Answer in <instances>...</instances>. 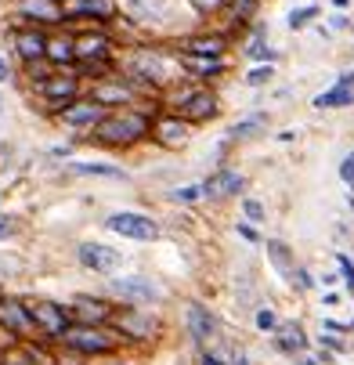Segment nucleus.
Wrapping results in <instances>:
<instances>
[{
  "label": "nucleus",
  "mask_w": 354,
  "mask_h": 365,
  "mask_svg": "<svg viewBox=\"0 0 354 365\" xmlns=\"http://www.w3.org/2000/svg\"><path fill=\"white\" fill-rule=\"evenodd\" d=\"M152 116L148 109H113L105 113L94 130H90V141L98 145H113V148H130V145H141L152 138Z\"/></svg>",
  "instance_id": "obj_1"
},
{
  "label": "nucleus",
  "mask_w": 354,
  "mask_h": 365,
  "mask_svg": "<svg viewBox=\"0 0 354 365\" xmlns=\"http://www.w3.org/2000/svg\"><path fill=\"white\" fill-rule=\"evenodd\" d=\"M109 329L123 340V347H148V344H160L167 336L163 315L152 307H120L116 319L109 322Z\"/></svg>",
  "instance_id": "obj_2"
},
{
  "label": "nucleus",
  "mask_w": 354,
  "mask_h": 365,
  "mask_svg": "<svg viewBox=\"0 0 354 365\" xmlns=\"http://www.w3.org/2000/svg\"><path fill=\"white\" fill-rule=\"evenodd\" d=\"M66 351H73V354H80L83 361H94V358H113L120 347H123V340L109 329V326H80V322H73L66 333H62V340H58Z\"/></svg>",
  "instance_id": "obj_3"
},
{
  "label": "nucleus",
  "mask_w": 354,
  "mask_h": 365,
  "mask_svg": "<svg viewBox=\"0 0 354 365\" xmlns=\"http://www.w3.org/2000/svg\"><path fill=\"white\" fill-rule=\"evenodd\" d=\"M170 106H174L170 113H177L184 123L199 127V123H214L221 116V94L214 87L195 83V87H188L181 94H170Z\"/></svg>",
  "instance_id": "obj_4"
},
{
  "label": "nucleus",
  "mask_w": 354,
  "mask_h": 365,
  "mask_svg": "<svg viewBox=\"0 0 354 365\" xmlns=\"http://www.w3.org/2000/svg\"><path fill=\"white\" fill-rule=\"evenodd\" d=\"M109 293L120 300V307H160V304H167V289L148 275H113Z\"/></svg>",
  "instance_id": "obj_5"
},
{
  "label": "nucleus",
  "mask_w": 354,
  "mask_h": 365,
  "mask_svg": "<svg viewBox=\"0 0 354 365\" xmlns=\"http://www.w3.org/2000/svg\"><path fill=\"white\" fill-rule=\"evenodd\" d=\"M76 43V66H116V36L101 26H87L80 33H73Z\"/></svg>",
  "instance_id": "obj_6"
},
{
  "label": "nucleus",
  "mask_w": 354,
  "mask_h": 365,
  "mask_svg": "<svg viewBox=\"0 0 354 365\" xmlns=\"http://www.w3.org/2000/svg\"><path fill=\"white\" fill-rule=\"evenodd\" d=\"M0 333L8 336V344L40 340L36 336V322H33V311H29V300L11 297V293H0Z\"/></svg>",
  "instance_id": "obj_7"
},
{
  "label": "nucleus",
  "mask_w": 354,
  "mask_h": 365,
  "mask_svg": "<svg viewBox=\"0 0 354 365\" xmlns=\"http://www.w3.org/2000/svg\"><path fill=\"white\" fill-rule=\"evenodd\" d=\"M29 311H33V322H36V336L47 340V344H58L62 333L73 326V315H69V304L62 300H29Z\"/></svg>",
  "instance_id": "obj_8"
},
{
  "label": "nucleus",
  "mask_w": 354,
  "mask_h": 365,
  "mask_svg": "<svg viewBox=\"0 0 354 365\" xmlns=\"http://www.w3.org/2000/svg\"><path fill=\"white\" fill-rule=\"evenodd\" d=\"M184 329H188V340L202 351L210 340L221 336V315L207 300H184Z\"/></svg>",
  "instance_id": "obj_9"
},
{
  "label": "nucleus",
  "mask_w": 354,
  "mask_h": 365,
  "mask_svg": "<svg viewBox=\"0 0 354 365\" xmlns=\"http://www.w3.org/2000/svg\"><path fill=\"white\" fill-rule=\"evenodd\" d=\"M105 228L116 232L120 239H130V242H156L163 235L160 221L141 214V210H116V214L105 217Z\"/></svg>",
  "instance_id": "obj_10"
},
{
  "label": "nucleus",
  "mask_w": 354,
  "mask_h": 365,
  "mask_svg": "<svg viewBox=\"0 0 354 365\" xmlns=\"http://www.w3.org/2000/svg\"><path fill=\"white\" fill-rule=\"evenodd\" d=\"M116 311H120V304L98 297V293H76L69 300V315L80 326H109L116 319Z\"/></svg>",
  "instance_id": "obj_11"
},
{
  "label": "nucleus",
  "mask_w": 354,
  "mask_h": 365,
  "mask_svg": "<svg viewBox=\"0 0 354 365\" xmlns=\"http://www.w3.org/2000/svg\"><path fill=\"white\" fill-rule=\"evenodd\" d=\"M80 91H83V80L76 76V69H58L51 80H43V83L36 87V94H40L55 113L66 109V106H73V101L80 98Z\"/></svg>",
  "instance_id": "obj_12"
},
{
  "label": "nucleus",
  "mask_w": 354,
  "mask_h": 365,
  "mask_svg": "<svg viewBox=\"0 0 354 365\" xmlns=\"http://www.w3.org/2000/svg\"><path fill=\"white\" fill-rule=\"evenodd\" d=\"M76 260H80V268H87L90 275H116L123 268V253L105 246V242H80L76 246Z\"/></svg>",
  "instance_id": "obj_13"
},
{
  "label": "nucleus",
  "mask_w": 354,
  "mask_h": 365,
  "mask_svg": "<svg viewBox=\"0 0 354 365\" xmlns=\"http://www.w3.org/2000/svg\"><path fill=\"white\" fill-rule=\"evenodd\" d=\"M231 40L224 33H192L177 40V55L184 58H224Z\"/></svg>",
  "instance_id": "obj_14"
},
{
  "label": "nucleus",
  "mask_w": 354,
  "mask_h": 365,
  "mask_svg": "<svg viewBox=\"0 0 354 365\" xmlns=\"http://www.w3.org/2000/svg\"><path fill=\"white\" fill-rule=\"evenodd\" d=\"M188 138H192V123H184L177 113H160L156 120H152V141H156L160 148L177 152V148L188 145Z\"/></svg>",
  "instance_id": "obj_15"
},
{
  "label": "nucleus",
  "mask_w": 354,
  "mask_h": 365,
  "mask_svg": "<svg viewBox=\"0 0 354 365\" xmlns=\"http://www.w3.org/2000/svg\"><path fill=\"white\" fill-rule=\"evenodd\" d=\"M242 188H246L242 170H235V167H217L214 174H207V181H202V199L224 202V199L242 195Z\"/></svg>",
  "instance_id": "obj_16"
},
{
  "label": "nucleus",
  "mask_w": 354,
  "mask_h": 365,
  "mask_svg": "<svg viewBox=\"0 0 354 365\" xmlns=\"http://www.w3.org/2000/svg\"><path fill=\"white\" fill-rule=\"evenodd\" d=\"M55 120H58L62 127H69V130H87V134H90L101 120H105V109L94 106L90 98H76L73 106H66V109L55 113Z\"/></svg>",
  "instance_id": "obj_17"
},
{
  "label": "nucleus",
  "mask_w": 354,
  "mask_h": 365,
  "mask_svg": "<svg viewBox=\"0 0 354 365\" xmlns=\"http://www.w3.org/2000/svg\"><path fill=\"white\" fill-rule=\"evenodd\" d=\"M271 344H275V351H278V354H286V358H300V354H308V347H311L308 329H303V322H300V319H286V322L275 329Z\"/></svg>",
  "instance_id": "obj_18"
},
{
  "label": "nucleus",
  "mask_w": 354,
  "mask_h": 365,
  "mask_svg": "<svg viewBox=\"0 0 354 365\" xmlns=\"http://www.w3.org/2000/svg\"><path fill=\"white\" fill-rule=\"evenodd\" d=\"M15 8L22 19H29V26L43 29V26H66L62 15V0H15Z\"/></svg>",
  "instance_id": "obj_19"
},
{
  "label": "nucleus",
  "mask_w": 354,
  "mask_h": 365,
  "mask_svg": "<svg viewBox=\"0 0 354 365\" xmlns=\"http://www.w3.org/2000/svg\"><path fill=\"white\" fill-rule=\"evenodd\" d=\"M11 40H15V55L22 58V66L47 58V33H43V29H36V26H19Z\"/></svg>",
  "instance_id": "obj_20"
},
{
  "label": "nucleus",
  "mask_w": 354,
  "mask_h": 365,
  "mask_svg": "<svg viewBox=\"0 0 354 365\" xmlns=\"http://www.w3.org/2000/svg\"><path fill=\"white\" fill-rule=\"evenodd\" d=\"M123 8H127V22H134L141 29L167 22V11H170L167 0H123Z\"/></svg>",
  "instance_id": "obj_21"
},
{
  "label": "nucleus",
  "mask_w": 354,
  "mask_h": 365,
  "mask_svg": "<svg viewBox=\"0 0 354 365\" xmlns=\"http://www.w3.org/2000/svg\"><path fill=\"white\" fill-rule=\"evenodd\" d=\"M264 253H268V264L275 268L278 279H289V275L300 268V260H296L293 246L282 242V239H264Z\"/></svg>",
  "instance_id": "obj_22"
},
{
  "label": "nucleus",
  "mask_w": 354,
  "mask_h": 365,
  "mask_svg": "<svg viewBox=\"0 0 354 365\" xmlns=\"http://www.w3.org/2000/svg\"><path fill=\"white\" fill-rule=\"evenodd\" d=\"M177 62H181V69H184L192 80H199L202 87L228 73V62H224V58H184V55H177Z\"/></svg>",
  "instance_id": "obj_23"
},
{
  "label": "nucleus",
  "mask_w": 354,
  "mask_h": 365,
  "mask_svg": "<svg viewBox=\"0 0 354 365\" xmlns=\"http://www.w3.org/2000/svg\"><path fill=\"white\" fill-rule=\"evenodd\" d=\"M47 62L55 66V69H73V66H76V43H73V33L47 36Z\"/></svg>",
  "instance_id": "obj_24"
},
{
  "label": "nucleus",
  "mask_w": 354,
  "mask_h": 365,
  "mask_svg": "<svg viewBox=\"0 0 354 365\" xmlns=\"http://www.w3.org/2000/svg\"><path fill=\"white\" fill-rule=\"evenodd\" d=\"M264 130H268V113H249V116H242V120L231 123L228 141L231 145L235 141H253V138H264Z\"/></svg>",
  "instance_id": "obj_25"
},
{
  "label": "nucleus",
  "mask_w": 354,
  "mask_h": 365,
  "mask_svg": "<svg viewBox=\"0 0 354 365\" xmlns=\"http://www.w3.org/2000/svg\"><path fill=\"white\" fill-rule=\"evenodd\" d=\"M83 19H90V26L109 29L120 19V0H83Z\"/></svg>",
  "instance_id": "obj_26"
},
{
  "label": "nucleus",
  "mask_w": 354,
  "mask_h": 365,
  "mask_svg": "<svg viewBox=\"0 0 354 365\" xmlns=\"http://www.w3.org/2000/svg\"><path fill=\"white\" fill-rule=\"evenodd\" d=\"M66 170L76 174V178H109V181H127V178H130V174H127L123 167H116V163H90V160H83V163H66Z\"/></svg>",
  "instance_id": "obj_27"
},
{
  "label": "nucleus",
  "mask_w": 354,
  "mask_h": 365,
  "mask_svg": "<svg viewBox=\"0 0 354 365\" xmlns=\"http://www.w3.org/2000/svg\"><path fill=\"white\" fill-rule=\"evenodd\" d=\"M311 106H315L318 113H322V109H350V106H354V87H340V83H333L329 91L315 94Z\"/></svg>",
  "instance_id": "obj_28"
},
{
  "label": "nucleus",
  "mask_w": 354,
  "mask_h": 365,
  "mask_svg": "<svg viewBox=\"0 0 354 365\" xmlns=\"http://www.w3.org/2000/svg\"><path fill=\"white\" fill-rule=\"evenodd\" d=\"M278 326H282V319H278V307H275V304L261 300L257 307H253V329H257V333L275 336V329H278Z\"/></svg>",
  "instance_id": "obj_29"
},
{
  "label": "nucleus",
  "mask_w": 354,
  "mask_h": 365,
  "mask_svg": "<svg viewBox=\"0 0 354 365\" xmlns=\"http://www.w3.org/2000/svg\"><path fill=\"white\" fill-rule=\"evenodd\" d=\"M286 282H289V289H293L296 297H308V293L318 286V279L311 275V268H308V264H300V268H296V272H293Z\"/></svg>",
  "instance_id": "obj_30"
},
{
  "label": "nucleus",
  "mask_w": 354,
  "mask_h": 365,
  "mask_svg": "<svg viewBox=\"0 0 354 365\" xmlns=\"http://www.w3.org/2000/svg\"><path fill=\"white\" fill-rule=\"evenodd\" d=\"M257 8H261V0H228V11H231V22H235V26L253 22Z\"/></svg>",
  "instance_id": "obj_31"
},
{
  "label": "nucleus",
  "mask_w": 354,
  "mask_h": 365,
  "mask_svg": "<svg viewBox=\"0 0 354 365\" xmlns=\"http://www.w3.org/2000/svg\"><path fill=\"white\" fill-rule=\"evenodd\" d=\"M242 217L249 225H264L268 221V206L257 199V195H242Z\"/></svg>",
  "instance_id": "obj_32"
},
{
  "label": "nucleus",
  "mask_w": 354,
  "mask_h": 365,
  "mask_svg": "<svg viewBox=\"0 0 354 365\" xmlns=\"http://www.w3.org/2000/svg\"><path fill=\"white\" fill-rule=\"evenodd\" d=\"M174 206H195L199 199H202V181L199 185H181V188H170V195H167Z\"/></svg>",
  "instance_id": "obj_33"
},
{
  "label": "nucleus",
  "mask_w": 354,
  "mask_h": 365,
  "mask_svg": "<svg viewBox=\"0 0 354 365\" xmlns=\"http://www.w3.org/2000/svg\"><path fill=\"white\" fill-rule=\"evenodd\" d=\"M22 73H26V80H29L33 87H40L43 80H51V76H55L58 69H55V66H51V62L43 58V62H29V66H22Z\"/></svg>",
  "instance_id": "obj_34"
},
{
  "label": "nucleus",
  "mask_w": 354,
  "mask_h": 365,
  "mask_svg": "<svg viewBox=\"0 0 354 365\" xmlns=\"http://www.w3.org/2000/svg\"><path fill=\"white\" fill-rule=\"evenodd\" d=\"M315 344H318V347H326V351H333L336 358L350 351V344H347V340H343L340 333H326V329H318V336H315Z\"/></svg>",
  "instance_id": "obj_35"
},
{
  "label": "nucleus",
  "mask_w": 354,
  "mask_h": 365,
  "mask_svg": "<svg viewBox=\"0 0 354 365\" xmlns=\"http://www.w3.org/2000/svg\"><path fill=\"white\" fill-rule=\"evenodd\" d=\"M0 365H36L22 344H8V351H0Z\"/></svg>",
  "instance_id": "obj_36"
},
{
  "label": "nucleus",
  "mask_w": 354,
  "mask_h": 365,
  "mask_svg": "<svg viewBox=\"0 0 354 365\" xmlns=\"http://www.w3.org/2000/svg\"><path fill=\"white\" fill-rule=\"evenodd\" d=\"M311 19H318V8H315V4H308V8H293V11H289V29L300 33Z\"/></svg>",
  "instance_id": "obj_37"
},
{
  "label": "nucleus",
  "mask_w": 354,
  "mask_h": 365,
  "mask_svg": "<svg viewBox=\"0 0 354 365\" xmlns=\"http://www.w3.org/2000/svg\"><path fill=\"white\" fill-rule=\"evenodd\" d=\"M271 80H275V66H257V69L246 73V83L249 87H268Z\"/></svg>",
  "instance_id": "obj_38"
},
{
  "label": "nucleus",
  "mask_w": 354,
  "mask_h": 365,
  "mask_svg": "<svg viewBox=\"0 0 354 365\" xmlns=\"http://www.w3.org/2000/svg\"><path fill=\"white\" fill-rule=\"evenodd\" d=\"M184 4H188L195 15H217L221 8H228V0H184Z\"/></svg>",
  "instance_id": "obj_39"
},
{
  "label": "nucleus",
  "mask_w": 354,
  "mask_h": 365,
  "mask_svg": "<svg viewBox=\"0 0 354 365\" xmlns=\"http://www.w3.org/2000/svg\"><path fill=\"white\" fill-rule=\"evenodd\" d=\"M336 268H340V275H343V286H347V293L354 297V260H350L347 253H336Z\"/></svg>",
  "instance_id": "obj_40"
},
{
  "label": "nucleus",
  "mask_w": 354,
  "mask_h": 365,
  "mask_svg": "<svg viewBox=\"0 0 354 365\" xmlns=\"http://www.w3.org/2000/svg\"><path fill=\"white\" fill-rule=\"evenodd\" d=\"M19 272H22V260L11 257V253H0V282H8V279L19 275Z\"/></svg>",
  "instance_id": "obj_41"
},
{
  "label": "nucleus",
  "mask_w": 354,
  "mask_h": 365,
  "mask_svg": "<svg viewBox=\"0 0 354 365\" xmlns=\"http://www.w3.org/2000/svg\"><path fill=\"white\" fill-rule=\"evenodd\" d=\"M224 358H228V365H253V358H249V351H246L242 344H235V340L228 344V354H224Z\"/></svg>",
  "instance_id": "obj_42"
},
{
  "label": "nucleus",
  "mask_w": 354,
  "mask_h": 365,
  "mask_svg": "<svg viewBox=\"0 0 354 365\" xmlns=\"http://www.w3.org/2000/svg\"><path fill=\"white\" fill-rule=\"evenodd\" d=\"M340 181L354 188V152H347V155H343V163H340Z\"/></svg>",
  "instance_id": "obj_43"
},
{
  "label": "nucleus",
  "mask_w": 354,
  "mask_h": 365,
  "mask_svg": "<svg viewBox=\"0 0 354 365\" xmlns=\"http://www.w3.org/2000/svg\"><path fill=\"white\" fill-rule=\"evenodd\" d=\"M199 365H228V358L217 354V351H210V347H202L199 351Z\"/></svg>",
  "instance_id": "obj_44"
},
{
  "label": "nucleus",
  "mask_w": 354,
  "mask_h": 365,
  "mask_svg": "<svg viewBox=\"0 0 354 365\" xmlns=\"http://www.w3.org/2000/svg\"><path fill=\"white\" fill-rule=\"evenodd\" d=\"M235 232H239L246 242H264V235H261L257 228H249V221H239V225H235Z\"/></svg>",
  "instance_id": "obj_45"
},
{
  "label": "nucleus",
  "mask_w": 354,
  "mask_h": 365,
  "mask_svg": "<svg viewBox=\"0 0 354 365\" xmlns=\"http://www.w3.org/2000/svg\"><path fill=\"white\" fill-rule=\"evenodd\" d=\"M4 239H15V221L0 214V242H4Z\"/></svg>",
  "instance_id": "obj_46"
},
{
  "label": "nucleus",
  "mask_w": 354,
  "mask_h": 365,
  "mask_svg": "<svg viewBox=\"0 0 354 365\" xmlns=\"http://www.w3.org/2000/svg\"><path fill=\"white\" fill-rule=\"evenodd\" d=\"M329 29H336V33H340V29H350V19H347V15H340V11H336V15H333V19H329Z\"/></svg>",
  "instance_id": "obj_47"
},
{
  "label": "nucleus",
  "mask_w": 354,
  "mask_h": 365,
  "mask_svg": "<svg viewBox=\"0 0 354 365\" xmlns=\"http://www.w3.org/2000/svg\"><path fill=\"white\" fill-rule=\"evenodd\" d=\"M315 361H318V365H333V361H336V354H333V351H326V347H318V351H315Z\"/></svg>",
  "instance_id": "obj_48"
},
{
  "label": "nucleus",
  "mask_w": 354,
  "mask_h": 365,
  "mask_svg": "<svg viewBox=\"0 0 354 365\" xmlns=\"http://www.w3.org/2000/svg\"><path fill=\"white\" fill-rule=\"evenodd\" d=\"M69 152H73V145H55V148H51V155H55V160H66Z\"/></svg>",
  "instance_id": "obj_49"
},
{
  "label": "nucleus",
  "mask_w": 354,
  "mask_h": 365,
  "mask_svg": "<svg viewBox=\"0 0 354 365\" xmlns=\"http://www.w3.org/2000/svg\"><path fill=\"white\" fill-rule=\"evenodd\" d=\"M318 286H322V289H329V286H336V275H333V272H326V275H318Z\"/></svg>",
  "instance_id": "obj_50"
},
{
  "label": "nucleus",
  "mask_w": 354,
  "mask_h": 365,
  "mask_svg": "<svg viewBox=\"0 0 354 365\" xmlns=\"http://www.w3.org/2000/svg\"><path fill=\"white\" fill-rule=\"evenodd\" d=\"M336 83H340V87H354V69H350V73H340Z\"/></svg>",
  "instance_id": "obj_51"
},
{
  "label": "nucleus",
  "mask_w": 354,
  "mask_h": 365,
  "mask_svg": "<svg viewBox=\"0 0 354 365\" xmlns=\"http://www.w3.org/2000/svg\"><path fill=\"white\" fill-rule=\"evenodd\" d=\"M8 80H11V66L0 58V83H8Z\"/></svg>",
  "instance_id": "obj_52"
},
{
  "label": "nucleus",
  "mask_w": 354,
  "mask_h": 365,
  "mask_svg": "<svg viewBox=\"0 0 354 365\" xmlns=\"http://www.w3.org/2000/svg\"><path fill=\"white\" fill-rule=\"evenodd\" d=\"M322 304H326V307H336V304H340V293H333V289H329V293L322 297Z\"/></svg>",
  "instance_id": "obj_53"
},
{
  "label": "nucleus",
  "mask_w": 354,
  "mask_h": 365,
  "mask_svg": "<svg viewBox=\"0 0 354 365\" xmlns=\"http://www.w3.org/2000/svg\"><path fill=\"white\" fill-rule=\"evenodd\" d=\"M293 361H296V365H318L315 354H300V358H293Z\"/></svg>",
  "instance_id": "obj_54"
},
{
  "label": "nucleus",
  "mask_w": 354,
  "mask_h": 365,
  "mask_svg": "<svg viewBox=\"0 0 354 365\" xmlns=\"http://www.w3.org/2000/svg\"><path fill=\"white\" fill-rule=\"evenodd\" d=\"M278 141H282V145H289V141H296V130H282V134H278Z\"/></svg>",
  "instance_id": "obj_55"
},
{
  "label": "nucleus",
  "mask_w": 354,
  "mask_h": 365,
  "mask_svg": "<svg viewBox=\"0 0 354 365\" xmlns=\"http://www.w3.org/2000/svg\"><path fill=\"white\" fill-rule=\"evenodd\" d=\"M333 8H336V11H340V15H343V11H347V8H350V0H333Z\"/></svg>",
  "instance_id": "obj_56"
},
{
  "label": "nucleus",
  "mask_w": 354,
  "mask_h": 365,
  "mask_svg": "<svg viewBox=\"0 0 354 365\" xmlns=\"http://www.w3.org/2000/svg\"><path fill=\"white\" fill-rule=\"evenodd\" d=\"M0 113H4V94H0Z\"/></svg>",
  "instance_id": "obj_57"
},
{
  "label": "nucleus",
  "mask_w": 354,
  "mask_h": 365,
  "mask_svg": "<svg viewBox=\"0 0 354 365\" xmlns=\"http://www.w3.org/2000/svg\"><path fill=\"white\" fill-rule=\"evenodd\" d=\"M109 365H130V361H109Z\"/></svg>",
  "instance_id": "obj_58"
}]
</instances>
